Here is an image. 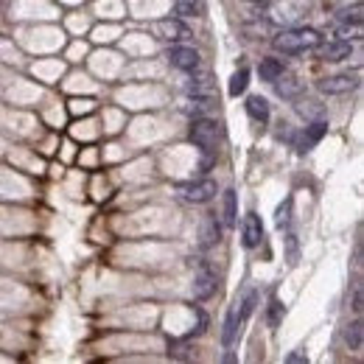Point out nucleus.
<instances>
[{
  "mask_svg": "<svg viewBox=\"0 0 364 364\" xmlns=\"http://www.w3.org/2000/svg\"><path fill=\"white\" fill-rule=\"evenodd\" d=\"M359 82L353 76H331V79H322L320 82V90L328 93V96H342V93H351Z\"/></svg>",
  "mask_w": 364,
  "mask_h": 364,
  "instance_id": "1a4fd4ad",
  "label": "nucleus"
},
{
  "mask_svg": "<svg viewBox=\"0 0 364 364\" xmlns=\"http://www.w3.org/2000/svg\"><path fill=\"white\" fill-rule=\"evenodd\" d=\"M337 39H345V42H356V39H362V25H351V23H342L339 28H337Z\"/></svg>",
  "mask_w": 364,
  "mask_h": 364,
  "instance_id": "aec40b11",
  "label": "nucleus"
},
{
  "mask_svg": "<svg viewBox=\"0 0 364 364\" xmlns=\"http://www.w3.org/2000/svg\"><path fill=\"white\" fill-rule=\"evenodd\" d=\"M317 48H320V59H325V62H342V59H348L351 51H353V45L345 42V39H334V42H328V45L320 42Z\"/></svg>",
  "mask_w": 364,
  "mask_h": 364,
  "instance_id": "0eeeda50",
  "label": "nucleus"
},
{
  "mask_svg": "<svg viewBox=\"0 0 364 364\" xmlns=\"http://www.w3.org/2000/svg\"><path fill=\"white\" fill-rule=\"evenodd\" d=\"M151 31H154V37L163 39V42H185V39H191V28H188L185 23L174 20V17L157 20V23L151 25Z\"/></svg>",
  "mask_w": 364,
  "mask_h": 364,
  "instance_id": "20e7f679",
  "label": "nucleus"
},
{
  "mask_svg": "<svg viewBox=\"0 0 364 364\" xmlns=\"http://www.w3.org/2000/svg\"><path fill=\"white\" fill-rule=\"evenodd\" d=\"M180 194L194 202V205H205L216 196V182L213 180H199V182H182L180 185Z\"/></svg>",
  "mask_w": 364,
  "mask_h": 364,
  "instance_id": "39448f33",
  "label": "nucleus"
},
{
  "mask_svg": "<svg viewBox=\"0 0 364 364\" xmlns=\"http://www.w3.org/2000/svg\"><path fill=\"white\" fill-rule=\"evenodd\" d=\"M280 317H283V306H280L277 300H272V306H269V325H272V328H277Z\"/></svg>",
  "mask_w": 364,
  "mask_h": 364,
  "instance_id": "5701e85b",
  "label": "nucleus"
},
{
  "mask_svg": "<svg viewBox=\"0 0 364 364\" xmlns=\"http://www.w3.org/2000/svg\"><path fill=\"white\" fill-rule=\"evenodd\" d=\"M275 84H277V93H280L283 99H297V96L303 93V82H300L297 76H277Z\"/></svg>",
  "mask_w": 364,
  "mask_h": 364,
  "instance_id": "f8f14e48",
  "label": "nucleus"
},
{
  "mask_svg": "<svg viewBox=\"0 0 364 364\" xmlns=\"http://www.w3.org/2000/svg\"><path fill=\"white\" fill-rule=\"evenodd\" d=\"M239 211H236V191H225V227H236Z\"/></svg>",
  "mask_w": 364,
  "mask_h": 364,
  "instance_id": "f3484780",
  "label": "nucleus"
},
{
  "mask_svg": "<svg viewBox=\"0 0 364 364\" xmlns=\"http://www.w3.org/2000/svg\"><path fill=\"white\" fill-rule=\"evenodd\" d=\"M174 8H177V14L194 17V14L199 11V3H196V0H177V3H174Z\"/></svg>",
  "mask_w": 364,
  "mask_h": 364,
  "instance_id": "4be33fe9",
  "label": "nucleus"
},
{
  "mask_svg": "<svg viewBox=\"0 0 364 364\" xmlns=\"http://www.w3.org/2000/svg\"><path fill=\"white\" fill-rule=\"evenodd\" d=\"M289 216H291V199H286V205H280V211H277V227H286L289 225Z\"/></svg>",
  "mask_w": 364,
  "mask_h": 364,
  "instance_id": "b1692460",
  "label": "nucleus"
},
{
  "mask_svg": "<svg viewBox=\"0 0 364 364\" xmlns=\"http://www.w3.org/2000/svg\"><path fill=\"white\" fill-rule=\"evenodd\" d=\"M246 84H249V70H246V68H239V70L233 73V79H230V96H241L244 90H246Z\"/></svg>",
  "mask_w": 364,
  "mask_h": 364,
  "instance_id": "6ab92c4d",
  "label": "nucleus"
},
{
  "mask_svg": "<svg viewBox=\"0 0 364 364\" xmlns=\"http://www.w3.org/2000/svg\"><path fill=\"white\" fill-rule=\"evenodd\" d=\"M325 132H328V123H322V121H317V123H311V126H306V132L300 134V140H297V151H308V149H314L322 137H325Z\"/></svg>",
  "mask_w": 364,
  "mask_h": 364,
  "instance_id": "6e6552de",
  "label": "nucleus"
},
{
  "mask_svg": "<svg viewBox=\"0 0 364 364\" xmlns=\"http://www.w3.org/2000/svg\"><path fill=\"white\" fill-rule=\"evenodd\" d=\"M241 236H244V246H258L263 241V225L255 213H249L241 225Z\"/></svg>",
  "mask_w": 364,
  "mask_h": 364,
  "instance_id": "9d476101",
  "label": "nucleus"
},
{
  "mask_svg": "<svg viewBox=\"0 0 364 364\" xmlns=\"http://www.w3.org/2000/svg\"><path fill=\"white\" fill-rule=\"evenodd\" d=\"M191 291H194V297H196V300H208V297H213V294H216V275H211V272H199V275L194 277Z\"/></svg>",
  "mask_w": 364,
  "mask_h": 364,
  "instance_id": "9b49d317",
  "label": "nucleus"
},
{
  "mask_svg": "<svg viewBox=\"0 0 364 364\" xmlns=\"http://www.w3.org/2000/svg\"><path fill=\"white\" fill-rule=\"evenodd\" d=\"M168 62L177 68V70H185V73H194L199 68V54L194 48H185V45H174L168 51Z\"/></svg>",
  "mask_w": 364,
  "mask_h": 364,
  "instance_id": "423d86ee",
  "label": "nucleus"
},
{
  "mask_svg": "<svg viewBox=\"0 0 364 364\" xmlns=\"http://www.w3.org/2000/svg\"><path fill=\"white\" fill-rule=\"evenodd\" d=\"M362 337H364L362 320L351 322V325H348V331H345V342L351 345V351H359V348H362Z\"/></svg>",
  "mask_w": 364,
  "mask_h": 364,
  "instance_id": "a211bd4d",
  "label": "nucleus"
},
{
  "mask_svg": "<svg viewBox=\"0 0 364 364\" xmlns=\"http://www.w3.org/2000/svg\"><path fill=\"white\" fill-rule=\"evenodd\" d=\"M286 362H289V364H306V362H308V359H306L303 353H291V356H289Z\"/></svg>",
  "mask_w": 364,
  "mask_h": 364,
  "instance_id": "a878e982",
  "label": "nucleus"
},
{
  "mask_svg": "<svg viewBox=\"0 0 364 364\" xmlns=\"http://www.w3.org/2000/svg\"><path fill=\"white\" fill-rule=\"evenodd\" d=\"M322 42L320 31L314 28H289L283 34L275 37V48L283 54H306V51H317V45Z\"/></svg>",
  "mask_w": 364,
  "mask_h": 364,
  "instance_id": "f257e3e1",
  "label": "nucleus"
},
{
  "mask_svg": "<svg viewBox=\"0 0 364 364\" xmlns=\"http://www.w3.org/2000/svg\"><path fill=\"white\" fill-rule=\"evenodd\" d=\"M362 3H356V6H351V8H342L337 17L342 20V23H356V25H362Z\"/></svg>",
  "mask_w": 364,
  "mask_h": 364,
  "instance_id": "412c9836",
  "label": "nucleus"
},
{
  "mask_svg": "<svg viewBox=\"0 0 364 364\" xmlns=\"http://www.w3.org/2000/svg\"><path fill=\"white\" fill-rule=\"evenodd\" d=\"M249 3H261L263 6V3H272V0H249Z\"/></svg>",
  "mask_w": 364,
  "mask_h": 364,
  "instance_id": "bb28decb",
  "label": "nucleus"
},
{
  "mask_svg": "<svg viewBox=\"0 0 364 364\" xmlns=\"http://www.w3.org/2000/svg\"><path fill=\"white\" fill-rule=\"evenodd\" d=\"M364 300H362V286H356V291H353V311H356V314H362V306Z\"/></svg>",
  "mask_w": 364,
  "mask_h": 364,
  "instance_id": "393cba45",
  "label": "nucleus"
},
{
  "mask_svg": "<svg viewBox=\"0 0 364 364\" xmlns=\"http://www.w3.org/2000/svg\"><path fill=\"white\" fill-rule=\"evenodd\" d=\"M188 93H191V96H213V82H211V76H208V73L194 76V79L188 82Z\"/></svg>",
  "mask_w": 364,
  "mask_h": 364,
  "instance_id": "dca6fc26",
  "label": "nucleus"
},
{
  "mask_svg": "<svg viewBox=\"0 0 364 364\" xmlns=\"http://www.w3.org/2000/svg\"><path fill=\"white\" fill-rule=\"evenodd\" d=\"M252 308H255V291L244 300V303H236L233 308H230V314H227V322H225V334H222V339H225V345H230L233 339H236V334H239V328H241V322L252 314Z\"/></svg>",
  "mask_w": 364,
  "mask_h": 364,
  "instance_id": "7ed1b4c3",
  "label": "nucleus"
},
{
  "mask_svg": "<svg viewBox=\"0 0 364 364\" xmlns=\"http://www.w3.org/2000/svg\"><path fill=\"white\" fill-rule=\"evenodd\" d=\"M258 73H261V79H263V82H275L277 76H283V73H286V65H283L280 59H261Z\"/></svg>",
  "mask_w": 364,
  "mask_h": 364,
  "instance_id": "2eb2a0df",
  "label": "nucleus"
},
{
  "mask_svg": "<svg viewBox=\"0 0 364 364\" xmlns=\"http://www.w3.org/2000/svg\"><path fill=\"white\" fill-rule=\"evenodd\" d=\"M188 137H191V143L196 146V149H202L205 154H211L213 149H216V143H219V123L211 121V118H194L191 123V132H188Z\"/></svg>",
  "mask_w": 364,
  "mask_h": 364,
  "instance_id": "f03ea898",
  "label": "nucleus"
},
{
  "mask_svg": "<svg viewBox=\"0 0 364 364\" xmlns=\"http://www.w3.org/2000/svg\"><path fill=\"white\" fill-rule=\"evenodd\" d=\"M222 241V227L216 222V216H205L202 219V246H213Z\"/></svg>",
  "mask_w": 364,
  "mask_h": 364,
  "instance_id": "ddd939ff",
  "label": "nucleus"
},
{
  "mask_svg": "<svg viewBox=\"0 0 364 364\" xmlns=\"http://www.w3.org/2000/svg\"><path fill=\"white\" fill-rule=\"evenodd\" d=\"M246 113H249V118H252V121L266 123L269 121V104H266V99H261V96L246 99Z\"/></svg>",
  "mask_w": 364,
  "mask_h": 364,
  "instance_id": "4468645a",
  "label": "nucleus"
}]
</instances>
